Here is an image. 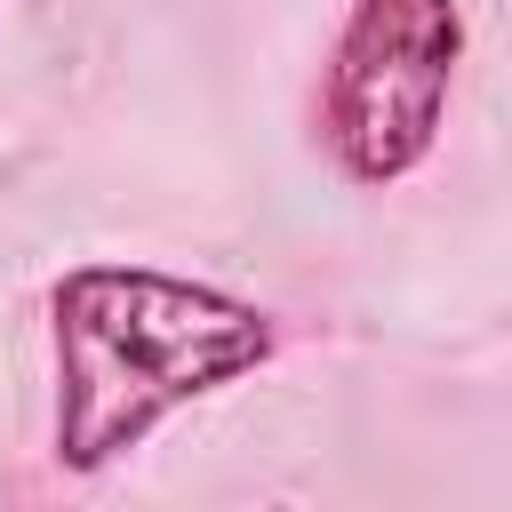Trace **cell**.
<instances>
[{"label": "cell", "instance_id": "obj_1", "mask_svg": "<svg viewBox=\"0 0 512 512\" xmlns=\"http://www.w3.org/2000/svg\"><path fill=\"white\" fill-rule=\"evenodd\" d=\"M56 344V464L112 472L176 408L256 376L280 344L272 312L152 264H72L48 288Z\"/></svg>", "mask_w": 512, "mask_h": 512}, {"label": "cell", "instance_id": "obj_2", "mask_svg": "<svg viewBox=\"0 0 512 512\" xmlns=\"http://www.w3.org/2000/svg\"><path fill=\"white\" fill-rule=\"evenodd\" d=\"M456 64H464L456 0H352L328 48V72H320L328 160L368 192L416 176L440 144Z\"/></svg>", "mask_w": 512, "mask_h": 512}]
</instances>
